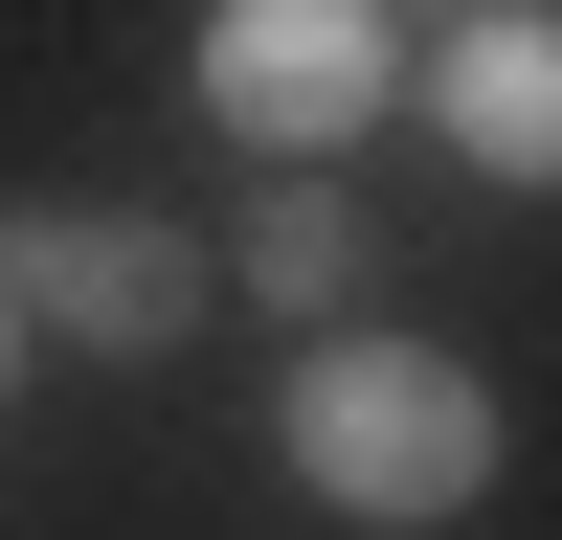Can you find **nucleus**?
Here are the masks:
<instances>
[{
  "instance_id": "20e7f679",
  "label": "nucleus",
  "mask_w": 562,
  "mask_h": 540,
  "mask_svg": "<svg viewBox=\"0 0 562 540\" xmlns=\"http://www.w3.org/2000/svg\"><path fill=\"white\" fill-rule=\"evenodd\" d=\"M405 90H428V135L473 180H562V0H473Z\"/></svg>"
},
{
  "instance_id": "423d86ee",
  "label": "nucleus",
  "mask_w": 562,
  "mask_h": 540,
  "mask_svg": "<svg viewBox=\"0 0 562 540\" xmlns=\"http://www.w3.org/2000/svg\"><path fill=\"white\" fill-rule=\"evenodd\" d=\"M0 405H23V293H0Z\"/></svg>"
},
{
  "instance_id": "39448f33",
  "label": "nucleus",
  "mask_w": 562,
  "mask_h": 540,
  "mask_svg": "<svg viewBox=\"0 0 562 540\" xmlns=\"http://www.w3.org/2000/svg\"><path fill=\"white\" fill-rule=\"evenodd\" d=\"M225 293H270V315H315V338H338V293H360V203H338V180H270L248 248H225Z\"/></svg>"
},
{
  "instance_id": "7ed1b4c3",
  "label": "nucleus",
  "mask_w": 562,
  "mask_h": 540,
  "mask_svg": "<svg viewBox=\"0 0 562 540\" xmlns=\"http://www.w3.org/2000/svg\"><path fill=\"white\" fill-rule=\"evenodd\" d=\"M0 293H23V338H90V360H158V338H203V225H158V203H68V225H23L0 248Z\"/></svg>"
},
{
  "instance_id": "f03ea898",
  "label": "nucleus",
  "mask_w": 562,
  "mask_h": 540,
  "mask_svg": "<svg viewBox=\"0 0 562 540\" xmlns=\"http://www.w3.org/2000/svg\"><path fill=\"white\" fill-rule=\"evenodd\" d=\"M405 90V0H203V113L270 180H338V135H383Z\"/></svg>"
},
{
  "instance_id": "0eeeda50",
  "label": "nucleus",
  "mask_w": 562,
  "mask_h": 540,
  "mask_svg": "<svg viewBox=\"0 0 562 540\" xmlns=\"http://www.w3.org/2000/svg\"><path fill=\"white\" fill-rule=\"evenodd\" d=\"M450 23H473V0H450Z\"/></svg>"
},
{
  "instance_id": "f257e3e1",
  "label": "nucleus",
  "mask_w": 562,
  "mask_h": 540,
  "mask_svg": "<svg viewBox=\"0 0 562 540\" xmlns=\"http://www.w3.org/2000/svg\"><path fill=\"white\" fill-rule=\"evenodd\" d=\"M270 450H293L338 518H473V495H495V383L338 315V338L293 360V405H270Z\"/></svg>"
}]
</instances>
